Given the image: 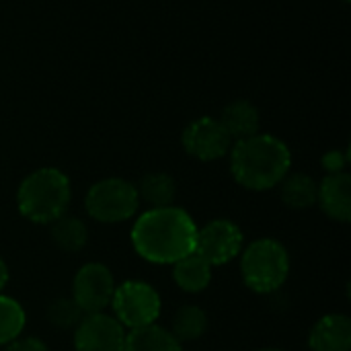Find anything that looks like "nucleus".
<instances>
[{
  "label": "nucleus",
  "instance_id": "f257e3e1",
  "mask_svg": "<svg viewBox=\"0 0 351 351\" xmlns=\"http://www.w3.org/2000/svg\"><path fill=\"white\" fill-rule=\"evenodd\" d=\"M197 224L183 208H148L132 226L130 241L138 257L154 265H173L195 249Z\"/></svg>",
  "mask_w": 351,
  "mask_h": 351
},
{
  "label": "nucleus",
  "instance_id": "f03ea898",
  "mask_svg": "<svg viewBox=\"0 0 351 351\" xmlns=\"http://www.w3.org/2000/svg\"><path fill=\"white\" fill-rule=\"evenodd\" d=\"M228 169L237 185L249 191H269L292 169L290 146L274 134H255L239 140L228 152Z\"/></svg>",
  "mask_w": 351,
  "mask_h": 351
},
{
  "label": "nucleus",
  "instance_id": "7ed1b4c3",
  "mask_svg": "<svg viewBox=\"0 0 351 351\" xmlns=\"http://www.w3.org/2000/svg\"><path fill=\"white\" fill-rule=\"evenodd\" d=\"M70 202V177L56 167H41L31 171L16 189V210L25 220L33 224L49 226L68 214Z\"/></svg>",
  "mask_w": 351,
  "mask_h": 351
},
{
  "label": "nucleus",
  "instance_id": "20e7f679",
  "mask_svg": "<svg viewBox=\"0 0 351 351\" xmlns=\"http://www.w3.org/2000/svg\"><path fill=\"white\" fill-rule=\"evenodd\" d=\"M241 278L243 284L255 294L278 292L290 276V253L288 249L269 237L253 241L241 251Z\"/></svg>",
  "mask_w": 351,
  "mask_h": 351
},
{
  "label": "nucleus",
  "instance_id": "39448f33",
  "mask_svg": "<svg viewBox=\"0 0 351 351\" xmlns=\"http://www.w3.org/2000/svg\"><path fill=\"white\" fill-rule=\"evenodd\" d=\"M140 197L134 183L121 177H107L93 183L84 195L86 214L101 224H119L138 214Z\"/></svg>",
  "mask_w": 351,
  "mask_h": 351
},
{
  "label": "nucleus",
  "instance_id": "423d86ee",
  "mask_svg": "<svg viewBox=\"0 0 351 351\" xmlns=\"http://www.w3.org/2000/svg\"><path fill=\"white\" fill-rule=\"evenodd\" d=\"M109 306L123 329L154 325L162 313L160 294L154 290V286L142 280H125L123 284L115 286Z\"/></svg>",
  "mask_w": 351,
  "mask_h": 351
},
{
  "label": "nucleus",
  "instance_id": "0eeeda50",
  "mask_svg": "<svg viewBox=\"0 0 351 351\" xmlns=\"http://www.w3.org/2000/svg\"><path fill=\"white\" fill-rule=\"evenodd\" d=\"M245 247V234L241 226L228 218H216L197 228L195 249L193 253L199 255L208 265L222 267L234 261Z\"/></svg>",
  "mask_w": 351,
  "mask_h": 351
},
{
  "label": "nucleus",
  "instance_id": "6e6552de",
  "mask_svg": "<svg viewBox=\"0 0 351 351\" xmlns=\"http://www.w3.org/2000/svg\"><path fill=\"white\" fill-rule=\"evenodd\" d=\"M232 144L234 142L220 123V119L212 115L193 119L181 132L183 150L199 162H216L228 156Z\"/></svg>",
  "mask_w": 351,
  "mask_h": 351
},
{
  "label": "nucleus",
  "instance_id": "1a4fd4ad",
  "mask_svg": "<svg viewBox=\"0 0 351 351\" xmlns=\"http://www.w3.org/2000/svg\"><path fill=\"white\" fill-rule=\"evenodd\" d=\"M115 278L105 263H84L72 280V300L84 315L105 313L115 292Z\"/></svg>",
  "mask_w": 351,
  "mask_h": 351
},
{
  "label": "nucleus",
  "instance_id": "9d476101",
  "mask_svg": "<svg viewBox=\"0 0 351 351\" xmlns=\"http://www.w3.org/2000/svg\"><path fill=\"white\" fill-rule=\"evenodd\" d=\"M125 333L113 315H84L72 335L74 351H123Z\"/></svg>",
  "mask_w": 351,
  "mask_h": 351
},
{
  "label": "nucleus",
  "instance_id": "9b49d317",
  "mask_svg": "<svg viewBox=\"0 0 351 351\" xmlns=\"http://www.w3.org/2000/svg\"><path fill=\"white\" fill-rule=\"evenodd\" d=\"M317 204L321 206L323 214L339 224H350L351 220V175L331 173L325 175L319 183V197Z\"/></svg>",
  "mask_w": 351,
  "mask_h": 351
},
{
  "label": "nucleus",
  "instance_id": "f8f14e48",
  "mask_svg": "<svg viewBox=\"0 0 351 351\" xmlns=\"http://www.w3.org/2000/svg\"><path fill=\"white\" fill-rule=\"evenodd\" d=\"M311 351H351V319L343 313L321 317L308 333Z\"/></svg>",
  "mask_w": 351,
  "mask_h": 351
},
{
  "label": "nucleus",
  "instance_id": "ddd939ff",
  "mask_svg": "<svg viewBox=\"0 0 351 351\" xmlns=\"http://www.w3.org/2000/svg\"><path fill=\"white\" fill-rule=\"evenodd\" d=\"M220 123L232 138V142L251 138L261 132V113L259 107L249 99H234L224 105L220 111Z\"/></svg>",
  "mask_w": 351,
  "mask_h": 351
},
{
  "label": "nucleus",
  "instance_id": "4468645a",
  "mask_svg": "<svg viewBox=\"0 0 351 351\" xmlns=\"http://www.w3.org/2000/svg\"><path fill=\"white\" fill-rule=\"evenodd\" d=\"M212 269L214 267L208 265L199 255L191 253L173 263V282L187 294H199L212 284Z\"/></svg>",
  "mask_w": 351,
  "mask_h": 351
},
{
  "label": "nucleus",
  "instance_id": "2eb2a0df",
  "mask_svg": "<svg viewBox=\"0 0 351 351\" xmlns=\"http://www.w3.org/2000/svg\"><path fill=\"white\" fill-rule=\"evenodd\" d=\"M278 187L284 206L292 210H308L317 206L319 183L308 173H288Z\"/></svg>",
  "mask_w": 351,
  "mask_h": 351
},
{
  "label": "nucleus",
  "instance_id": "dca6fc26",
  "mask_svg": "<svg viewBox=\"0 0 351 351\" xmlns=\"http://www.w3.org/2000/svg\"><path fill=\"white\" fill-rule=\"evenodd\" d=\"M123 351H183L175 335L160 325H146L125 333Z\"/></svg>",
  "mask_w": 351,
  "mask_h": 351
},
{
  "label": "nucleus",
  "instance_id": "f3484780",
  "mask_svg": "<svg viewBox=\"0 0 351 351\" xmlns=\"http://www.w3.org/2000/svg\"><path fill=\"white\" fill-rule=\"evenodd\" d=\"M140 202L148 204V208H167L173 206L177 197V181L173 175L165 171L146 173L136 185Z\"/></svg>",
  "mask_w": 351,
  "mask_h": 351
},
{
  "label": "nucleus",
  "instance_id": "a211bd4d",
  "mask_svg": "<svg viewBox=\"0 0 351 351\" xmlns=\"http://www.w3.org/2000/svg\"><path fill=\"white\" fill-rule=\"evenodd\" d=\"M49 237L62 253H80L88 243V226L78 216L64 214L49 224Z\"/></svg>",
  "mask_w": 351,
  "mask_h": 351
},
{
  "label": "nucleus",
  "instance_id": "6ab92c4d",
  "mask_svg": "<svg viewBox=\"0 0 351 351\" xmlns=\"http://www.w3.org/2000/svg\"><path fill=\"white\" fill-rule=\"evenodd\" d=\"M175 339L183 343H193L202 339L208 331V313L197 304H183L171 319L169 329Z\"/></svg>",
  "mask_w": 351,
  "mask_h": 351
},
{
  "label": "nucleus",
  "instance_id": "aec40b11",
  "mask_svg": "<svg viewBox=\"0 0 351 351\" xmlns=\"http://www.w3.org/2000/svg\"><path fill=\"white\" fill-rule=\"evenodd\" d=\"M27 325V313L19 300L0 294V346H8L23 335Z\"/></svg>",
  "mask_w": 351,
  "mask_h": 351
},
{
  "label": "nucleus",
  "instance_id": "412c9836",
  "mask_svg": "<svg viewBox=\"0 0 351 351\" xmlns=\"http://www.w3.org/2000/svg\"><path fill=\"white\" fill-rule=\"evenodd\" d=\"M82 317H84V313L70 296H60V298L51 300L45 311L47 323L60 331H70V329L74 331L76 325L82 321Z\"/></svg>",
  "mask_w": 351,
  "mask_h": 351
},
{
  "label": "nucleus",
  "instance_id": "4be33fe9",
  "mask_svg": "<svg viewBox=\"0 0 351 351\" xmlns=\"http://www.w3.org/2000/svg\"><path fill=\"white\" fill-rule=\"evenodd\" d=\"M350 165V152L348 150H329L321 158V167L325 169L327 175L331 173H343Z\"/></svg>",
  "mask_w": 351,
  "mask_h": 351
},
{
  "label": "nucleus",
  "instance_id": "5701e85b",
  "mask_svg": "<svg viewBox=\"0 0 351 351\" xmlns=\"http://www.w3.org/2000/svg\"><path fill=\"white\" fill-rule=\"evenodd\" d=\"M4 351H49V348L39 337H23L21 335L14 341H10L8 346H4Z\"/></svg>",
  "mask_w": 351,
  "mask_h": 351
},
{
  "label": "nucleus",
  "instance_id": "b1692460",
  "mask_svg": "<svg viewBox=\"0 0 351 351\" xmlns=\"http://www.w3.org/2000/svg\"><path fill=\"white\" fill-rule=\"evenodd\" d=\"M8 280H10V271H8V265H6V261L0 257V292L4 290V286L8 284Z\"/></svg>",
  "mask_w": 351,
  "mask_h": 351
},
{
  "label": "nucleus",
  "instance_id": "393cba45",
  "mask_svg": "<svg viewBox=\"0 0 351 351\" xmlns=\"http://www.w3.org/2000/svg\"><path fill=\"white\" fill-rule=\"evenodd\" d=\"M257 351H284V350H278V348H263V350H257Z\"/></svg>",
  "mask_w": 351,
  "mask_h": 351
},
{
  "label": "nucleus",
  "instance_id": "a878e982",
  "mask_svg": "<svg viewBox=\"0 0 351 351\" xmlns=\"http://www.w3.org/2000/svg\"><path fill=\"white\" fill-rule=\"evenodd\" d=\"M343 2H346V4H348V2H351V0H343Z\"/></svg>",
  "mask_w": 351,
  "mask_h": 351
}]
</instances>
